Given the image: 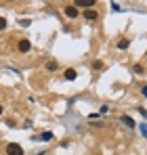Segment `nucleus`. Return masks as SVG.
<instances>
[{"label":"nucleus","mask_w":147,"mask_h":155,"mask_svg":"<svg viewBox=\"0 0 147 155\" xmlns=\"http://www.w3.org/2000/svg\"><path fill=\"white\" fill-rule=\"evenodd\" d=\"M109 111V105H101V109H99V113H107Z\"/></svg>","instance_id":"15"},{"label":"nucleus","mask_w":147,"mask_h":155,"mask_svg":"<svg viewBox=\"0 0 147 155\" xmlns=\"http://www.w3.org/2000/svg\"><path fill=\"white\" fill-rule=\"evenodd\" d=\"M141 94H143V97L147 99V86H143V88H141Z\"/></svg>","instance_id":"17"},{"label":"nucleus","mask_w":147,"mask_h":155,"mask_svg":"<svg viewBox=\"0 0 147 155\" xmlns=\"http://www.w3.org/2000/svg\"><path fill=\"white\" fill-rule=\"evenodd\" d=\"M17 51L21 52V54H25V52H29V51H32V42H29L27 38H21V40L17 42Z\"/></svg>","instance_id":"3"},{"label":"nucleus","mask_w":147,"mask_h":155,"mask_svg":"<svg viewBox=\"0 0 147 155\" xmlns=\"http://www.w3.org/2000/svg\"><path fill=\"white\" fill-rule=\"evenodd\" d=\"M74 4H76L78 8H84V11H86V8H95V6H97V0H76Z\"/></svg>","instance_id":"5"},{"label":"nucleus","mask_w":147,"mask_h":155,"mask_svg":"<svg viewBox=\"0 0 147 155\" xmlns=\"http://www.w3.org/2000/svg\"><path fill=\"white\" fill-rule=\"evenodd\" d=\"M141 132H143V134H145V136H147V126H145V124L141 126Z\"/></svg>","instance_id":"18"},{"label":"nucleus","mask_w":147,"mask_h":155,"mask_svg":"<svg viewBox=\"0 0 147 155\" xmlns=\"http://www.w3.org/2000/svg\"><path fill=\"white\" fill-rule=\"evenodd\" d=\"M63 78H65V80H67V82H74V80H76V78H78V71H76V69H74V67H67V69H65V71H63Z\"/></svg>","instance_id":"7"},{"label":"nucleus","mask_w":147,"mask_h":155,"mask_svg":"<svg viewBox=\"0 0 147 155\" xmlns=\"http://www.w3.org/2000/svg\"><path fill=\"white\" fill-rule=\"evenodd\" d=\"M120 122H122L124 126H128V128H135L137 124H135V120L130 117V115H120Z\"/></svg>","instance_id":"8"},{"label":"nucleus","mask_w":147,"mask_h":155,"mask_svg":"<svg viewBox=\"0 0 147 155\" xmlns=\"http://www.w3.org/2000/svg\"><path fill=\"white\" fill-rule=\"evenodd\" d=\"M116 48H118V51H128V48H130V38H120V40L116 42Z\"/></svg>","instance_id":"6"},{"label":"nucleus","mask_w":147,"mask_h":155,"mask_svg":"<svg viewBox=\"0 0 147 155\" xmlns=\"http://www.w3.org/2000/svg\"><path fill=\"white\" fill-rule=\"evenodd\" d=\"M2 111H4V107H2V105H0V115H2Z\"/></svg>","instance_id":"19"},{"label":"nucleus","mask_w":147,"mask_h":155,"mask_svg":"<svg viewBox=\"0 0 147 155\" xmlns=\"http://www.w3.org/2000/svg\"><path fill=\"white\" fill-rule=\"evenodd\" d=\"M44 69H46V71H57V69H59V63H57L55 59H50V61H46Z\"/></svg>","instance_id":"9"},{"label":"nucleus","mask_w":147,"mask_h":155,"mask_svg":"<svg viewBox=\"0 0 147 155\" xmlns=\"http://www.w3.org/2000/svg\"><path fill=\"white\" fill-rule=\"evenodd\" d=\"M103 67H105V65H103V61H93V69H95V71H101V69H103Z\"/></svg>","instance_id":"11"},{"label":"nucleus","mask_w":147,"mask_h":155,"mask_svg":"<svg viewBox=\"0 0 147 155\" xmlns=\"http://www.w3.org/2000/svg\"><path fill=\"white\" fill-rule=\"evenodd\" d=\"M40 138H42V140H53V132H42Z\"/></svg>","instance_id":"12"},{"label":"nucleus","mask_w":147,"mask_h":155,"mask_svg":"<svg viewBox=\"0 0 147 155\" xmlns=\"http://www.w3.org/2000/svg\"><path fill=\"white\" fill-rule=\"evenodd\" d=\"M82 17H84L86 21L93 23V21H97V19H99V11H97V8H86V11L82 13Z\"/></svg>","instance_id":"4"},{"label":"nucleus","mask_w":147,"mask_h":155,"mask_svg":"<svg viewBox=\"0 0 147 155\" xmlns=\"http://www.w3.org/2000/svg\"><path fill=\"white\" fill-rule=\"evenodd\" d=\"M19 25H21V27H27V25H29V19H19Z\"/></svg>","instance_id":"14"},{"label":"nucleus","mask_w":147,"mask_h":155,"mask_svg":"<svg viewBox=\"0 0 147 155\" xmlns=\"http://www.w3.org/2000/svg\"><path fill=\"white\" fill-rule=\"evenodd\" d=\"M137 111L143 115V117H147V111H145V107H137Z\"/></svg>","instance_id":"16"},{"label":"nucleus","mask_w":147,"mask_h":155,"mask_svg":"<svg viewBox=\"0 0 147 155\" xmlns=\"http://www.w3.org/2000/svg\"><path fill=\"white\" fill-rule=\"evenodd\" d=\"M4 151H6V155H23V149L19 143H9Z\"/></svg>","instance_id":"2"},{"label":"nucleus","mask_w":147,"mask_h":155,"mask_svg":"<svg viewBox=\"0 0 147 155\" xmlns=\"http://www.w3.org/2000/svg\"><path fill=\"white\" fill-rule=\"evenodd\" d=\"M63 15H65L67 19H78V17H80V8H78L76 4H65V6H63Z\"/></svg>","instance_id":"1"},{"label":"nucleus","mask_w":147,"mask_h":155,"mask_svg":"<svg viewBox=\"0 0 147 155\" xmlns=\"http://www.w3.org/2000/svg\"><path fill=\"white\" fill-rule=\"evenodd\" d=\"M145 57H147V51H145Z\"/></svg>","instance_id":"20"},{"label":"nucleus","mask_w":147,"mask_h":155,"mask_svg":"<svg viewBox=\"0 0 147 155\" xmlns=\"http://www.w3.org/2000/svg\"><path fill=\"white\" fill-rule=\"evenodd\" d=\"M4 27H6V19H4V17H2V15H0V31H2V29H4Z\"/></svg>","instance_id":"13"},{"label":"nucleus","mask_w":147,"mask_h":155,"mask_svg":"<svg viewBox=\"0 0 147 155\" xmlns=\"http://www.w3.org/2000/svg\"><path fill=\"white\" fill-rule=\"evenodd\" d=\"M132 69H135V74H137V76H143V74H145V67H143L141 63H137V65H135Z\"/></svg>","instance_id":"10"}]
</instances>
